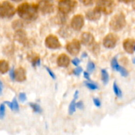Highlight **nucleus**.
Masks as SVG:
<instances>
[{
    "mask_svg": "<svg viewBox=\"0 0 135 135\" xmlns=\"http://www.w3.org/2000/svg\"><path fill=\"white\" fill-rule=\"evenodd\" d=\"M38 5L23 3L17 8V13L22 19L26 21H33L38 17Z\"/></svg>",
    "mask_w": 135,
    "mask_h": 135,
    "instance_id": "f257e3e1",
    "label": "nucleus"
},
{
    "mask_svg": "<svg viewBox=\"0 0 135 135\" xmlns=\"http://www.w3.org/2000/svg\"><path fill=\"white\" fill-rule=\"evenodd\" d=\"M126 25V19L125 15L123 13H119L113 16L109 22V26L113 30L118 32L122 30Z\"/></svg>",
    "mask_w": 135,
    "mask_h": 135,
    "instance_id": "f03ea898",
    "label": "nucleus"
},
{
    "mask_svg": "<svg viewBox=\"0 0 135 135\" xmlns=\"http://www.w3.org/2000/svg\"><path fill=\"white\" fill-rule=\"evenodd\" d=\"M115 6L114 0H97L96 7L98 9L100 12L109 15L113 11Z\"/></svg>",
    "mask_w": 135,
    "mask_h": 135,
    "instance_id": "7ed1b4c3",
    "label": "nucleus"
},
{
    "mask_svg": "<svg viewBox=\"0 0 135 135\" xmlns=\"http://www.w3.org/2000/svg\"><path fill=\"white\" fill-rule=\"evenodd\" d=\"M15 8L9 1H3L0 3V17L11 18L15 14Z\"/></svg>",
    "mask_w": 135,
    "mask_h": 135,
    "instance_id": "20e7f679",
    "label": "nucleus"
},
{
    "mask_svg": "<svg viewBox=\"0 0 135 135\" xmlns=\"http://www.w3.org/2000/svg\"><path fill=\"white\" fill-rule=\"evenodd\" d=\"M76 6L75 0H59L58 9L63 15L68 14L75 9Z\"/></svg>",
    "mask_w": 135,
    "mask_h": 135,
    "instance_id": "39448f33",
    "label": "nucleus"
},
{
    "mask_svg": "<svg viewBox=\"0 0 135 135\" xmlns=\"http://www.w3.org/2000/svg\"><path fill=\"white\" fill-rule=\"evenodd\" d=\"M117 41H118L117 36L113 33H110L104 38L103 44L107 48H113L117 44Z\"/></svg>",
    "mask_w": 135,
    "mask_h": 135,
    "instance_id": "423d86ee",
    "label": "nucleus"
},
{
    "mask_svg": "<svg viewBox=\"0 0 135 135\" xmlns=\"http://www.w3.org/2000/svg\"><path fill=\"white\" fill-rule=\"evenodd\" d=\"M66 48L71 55L75 56L78 55L80 51V44L77 40H73L66 46Z\"/></svg>",
    "mask_w": 135,
    "mask_h": 135,
    "instance_id": "0eeeda50",
    "label": "nucleus"
},
{
    "mask_svg": "<svg viewBox=\"0 0 135 135\" xmlns=\"http://www.w3.org/2000/svg\"><path fill=\"white\" fill-rule=\"evenodd\" d=\"M46 47L50 49H57L61 47V44L59 40L55 36L49 35L45 40Z\"/></svg>",
    "mask_w": 135,
    "mask_h": 135,
    "instance_id": "6e6552de",
    "label": "nucleus"
},
{
    "mask_svg": "<svg viewBox=\"0 0 135 135\" xmlns=\"http://www.w3.org/2000/svg\"><path fill=\"white\" fill-rule=\"evenodd\" d=\"M84 24V17L81 15H76L74 16L71 20V25L73 28L75 30H81Z\"/></svg>",
    "mask_w": 135,
    "mask_h": 135,
    "instance_id": "1a4fd4ad",
    "label": "nucleus"
},
{
    "mask_svg": "<svg viewBox=\"0 0 135 135\" xmlns=\"http://www.w3.org/2000/svg\"><path fill=\"white\" fill-rule=\"evenodd\" d=\"M38 7L44 14H48L54 11V5L50 2V0H42Z\"/></svg>",
    "mask_w": 135,
    "mask_h": 135,
    "instance_id": "9d476101",
    "label": "nucleus"
},
{
    "mask_svg": "<svg viewBox=\"0 0 135 135\" xmlns=\"http://www.w3.org/2000/svg\"><path fill=\"white\" fill-rule=\"evenodd\" d=\"M123 48L128 54H132L134 51L135 40L131 38H127L125 40L123 44Z\"/></svg>",
    "mask_w": 135,
    "mask_h": 135,
    "instance_id": "9b49d317",
    "label": "nucleus"
},
{
    "mask_svg": "<svg viewBox=\"0 0 135 135\" xmlns=\"http://www.w3.org/2000/svg\"><path fill=\"white\" fill-rule=\"evenodd\" d=\"M14 38L17 42H18L19 43H21L23 45H26L28 42L27 37H26V34L24 30H17L15 33Z\"/></svg>",
    "mask_w": 135,
    "mask_h": 135,
    "instance_id": "f8f14e48",
    "label": "nucleus"
},
{
    "mask_svg": "<svg viewBox=\"0 0 135 135\" xmlns=\"http://www.w3.org/2000/svg\"><path fill=\"white\" fill-rule=\"evenodd\" d=\"M86 17L87 19L90 20V21H97V20L100 19V17H101V12L96 7L95 9L88 11L86 14Z\"/></svg>",
    "mask_w": 135,
    "mask_h": 135,
    "instance_id": "ddd939ff",
    "label": "nucleus"
},
{
    "mask_svg": "<svg viewBox=\"0 0 135 135\" xmlns=\"http://www.w3.org/2000/svg\"><path fill=\"white\" fill-rule=\"evenodd\" d=\"M94 42V38L93 35L89 32H84L81 35V42L83 45L89 46Z\"/></svg>",
    "mask_w": 135,
    "mask_h": 135,
    "instance_id": "4468645a",
    "label": "nucleus"
},
{
    "mask_svg": "<svg viewBox=\"0 0 135 135\" xmlns=\"http://www.w3.org/2000/svg\"><path fill=\"white\" fill-rule=\"evenodd\" d=\"M26 79V71L22 67H19L15 71V80L17 82H23Z\"/></svg>",
    "mask_w": 135,
    "mask_h": 135,
    "instance_id": "2eb2a0df",
    "label": "nucleus"
},
{
    "mask_svg": "<svg viewBox=\"0 0 135 135\" xmlns=\"http://www.w3.org/2000/svg\"><path fill=\"white\" fill-rule=\"evenodd\" d=\"M57 65L61 67H67L70 63V59L66 54H61L57 58Z\"/></svg>",
    "mask_w": 135,
    "mask_h": 135,
    "instance_id": "dca6fc26",
    "label": "nucleus"
},
{
    "mask_svg": "<svg viewBox=\"0 0 135 135\" xmlns=\"http://www.w3.org/2000/svg\"><path fill=\"white\" fill-rule=\"evenodd\" d=\"M9 63L5 60H0V73L1 74H5L9 71Z\"/></svg>",
    "mask_w": 135,
    "mask_h": 135,
    "instance_id": "f3484780",
    "label": "nucleus"
},
{
    "mask_svg": "<svg viewBox=\"0 0 135 135\" xmlns=\"http://www.w3.org/2000/svg\"><path fill=\"white\" fill-rule=\"evenodd\" d=\"M102 80L104 84H107L109 82V75L106 70H102Z\"/></svg>",
    "mask_w": 135,
    "mask_h": 135,
    "instance_id": "a211bd4d",
    "label": "nucleus"
},
{
    "mask_svg": "<svg viewBox=\"0 0 135 135\" xmlns=\"http://www.w3.org/2000/svg\"><path fill=\"white\" fill-rule=\"evenodd\" d=\"M112 67L115 71H119L120 69H121V66H120L118 64V61H117V59L116 57H113V59L112 60Z\"/></svg>",
    "mask_w": 135,
    "mask_h": 135,
    "instance_id": "6ab92c4d",
    "label": "nucleus"
},
{
    "mask_svg": "<svg viewBox=\"0 0 135 135\" xmlns=\"http://www.w3.org/2000/svg\"><path fill=\"white\" fill-rule=\"evenodd\" d=\"M113 91H114L115 94L118 98H121V96H122V92H121L119 87L117 86L116 82H114V83H113Z\"/></svg>",
    "mask_w": 135,
    "mask_h": 135,
    "instance_id": "aec40b11",
    "label": "nucleus"
},
{
    "mask_svg": "<svg viewBox=\"0 0 135 135\" xmlns=\"http://www.w3.org/2000/svg\"><path fill=\"white\" fill-rule=\"evenodd\" d=\"M32 58H31V61L32 65L33 67H36V66L40 65V59L39 57L36 56V55H31Z\"/></svg>",
    "mask_w": 135,
    "mask_h": 135,
    "instance_id": "412c9836",
    "label": "nucleus"
},
{
    "mask_svg": "<svg viewBox=\"0 0 135 135\" xmlns=\"http://www.w3.org/2000/svg\"><path fill=\"white\" fill-rule=\"evenodd\" d=\"M76 100L73 99L72 102H71L69 105V113L70 115H73V113H75V110H76V102H75Z\"/></svg>",
    "mask_w": 135,
    "mask_h": 135,
    "instance_id": "4be33fe9",
    "label": "nucleus"
},
{
    "mask_svg": "<svg viewBox=\"0 0 135 135\" xmlns=\"http://www.w3.org/2000/svg\"><path fill=\"white\" fill-rule=\"evenodd\" d=\"M30 106L32 108L33 111H34L35 113H40L41 112H42V109H41L40 106L38 104H35V103H30L29 104Z\"/></svg>",
    "mask_w": 135,
    "mask_h": 135,
    "instance_id": "5701e85b",
    "label": "nucleus"
},
{
    "mask_svg": "<svg viewBox=\"0 0 135 135\" xmlns=\"http://www.w3.org/2000/svg\"><path fill=\"white\" fill-rule=\"evenodd\" d=\"M12 26H13V28L14 29H16L17 30H20L22 27V22L19 20H17V21H14L13 22Z\"/></svg>",
    "mask_w": 135,
    "mask_h": 135,
    "instance_id": "b1692460",
    "label": "nucleus"
},
{
    "mask_svg": "<svg viewBox=\"0 0 135 135\" xmlns=\"http://www.w3.org/2000/svg\"><path fill=\"white\" fill-rule=\"evenodd\" d=\"M85 85L89 89L92 90H96L98 88V86L97 84H94V83H89V82H85Z\"/></svg>",
    "mask_w": 135,
    "mask_h": 135,
    "instance_id": "393cba45",
    "label": "nucleus"
},
{
    "mask_svg": "<svg viewBox=\"0 0 135 135\" xmlns=\"http://www.w3.org/2000/svg\"><path fill=\"white\" fill-rule=\"evenodd\" d=\"M5 106L4 104L0 105V119H3L5 117Z\"/></svg>",
    "mask_w": 135,
    "mask_h": 135,
    "instance_id": "a878e982",
    "label": "nucleus"
},
{
    "mask_svg": "<svg viewBox=\"0 0 135 135\" xmlns=\"http://www.w3.org/2000/svg\"><path fill=\"white\" fill-rule=\"evenodd\" d=\"M12 104H13V111L18 112L19 110V106H18V102H17L16 98L13 99V102H12Z\"/></svg>",
    "mask_w": 135,
    "mask_h": 135,
    "instance_id": "bb28decb",
    "label": "nucleus"
},
{
    "mask_svg": "<svg viewBox=\"0 0 135 135\" xmlns=\"http://www.w3.org/2000/svg\"><path fill=\"white\" fill-rule=\"evenodd\" d=\"M95 69V65L92 61H89L87 65V70L88 72H92Z\"/></svg>",
    "mask_w": 135,
    "mask_h": 135,
    "instance_id": "cd10ccee",
    "label": "nucleus"
},
{
    "mask_svg": "<svg viewBox=\"0 0 135 135\" xmlns=\"http://www.w3.org/2000/svg\"><path fill=\"white\" fill-rule=\"evenodd\" d=\"M119 72L121 73V75H122L123 76H127L128 75H129V73H128V71L123 67H121V69H120V71H119Z\"/></svg>",
    "mask_w": 135,
    "mask_h": 135,
    "instance_id": "c85d7f7f",
    "label": "nucleus"
},
{
    "mask_svg": "<svg viewBox=\"0 0 135 135\" xmlns=\"http://www.w3.org/2000/svg\"><path fill=\"white\" fill-rule=\"evenodd\" d=\"M18 98H19L20 101L22 102H24L26 100V94L24 93V92H21V93H20L19 95H18Z\"/></svg>",
    "mask_w": 135,
    "mask_h": 135,
    "instance_id": "c756f323",
    "label": "nucleus"
},
{
    "mask_svg": "<svg viewBox=\"0 0 135 135\" xmlns=\"http://www.w3.org/2000/svg\"><path fill=\"white\" fill-rule=\"evenodd\" d=\"M82 71H83V69H82V67H76V68L74 70L73 73L74 75H75L76 76H79V75H80V74L81 73Z\"/></svg>",
    "mask_w": 135,
    "mask_h": 135,
    "instance_id": "7c9ffc66",
    "label": "nucleus"
},
{
    "mask_svg": "<svg viewBox=\"0 0 135 135\" xmlns=\"http://www.w3.org/2000/svg\"><path fill=\"white\" fill-rule=\"evenodd\" d=\"M80 1L84 5H90L93 4L94 0H80Z\"/></svg>",
    "mask_w": 135,
    "mask_h": 135,
    "instance_id": "2f4dec72",
    "label": "nucleus"
},
{
    "mask_svg": "<svg viewBox=\"0 0 135 135\" xmlns=\"http://www.w3.org/2000/svg\"><path fill=\"white\" fill-rule=\"evenodd\" d=\"M46 71H47V73H49V75H50V76H51V77L52 78V79H55L56 76H55V74H54V73H53L52 71H51V70L50 69V68H49V67H46Z\"/></svg>",
    "mask_w": 135,
    "mask_h": 135,
    "instance_id": "473e14b6",
    "label": "nucleus"
},
{
    "mask_svg": "<svg viewBox=\"0 0 135 135\" xmlns=\"http://www.w3.org/2000/svg\"><path fill=\"white\" fill-rule=\"evenodd\" d=\"M15 70L14 69L12 68L10 70V72H9V76H10L11 80H15Z\"/></svg>",
    "mask_w": 135,
    "mask_h": 135,
    "instance_id": "72a5a7b5",
    "label": "nucleus"
},
{
    "mask_svg": "<svg viewBox=\"0 0 135 135\" xmlns=\"http://www.w3.org/2000/svg\"><path fill=\"white\" fill-rule=\"evenodd\" d=\"M93 102L94 103L95 105L97 107H100L101 105V102H100V100L98 98H94L93 99Z\"/></svg>",
    "mask_w": 135,
    "mask_h": 135,
    "instance_id": "f704fd0d",
    "label": "nucleus"
},
{
    "mask_svg": "<svg viewBox=\"0 0 135 135\" xmlns=\"http://www.w3.org/2000/svg\"><path fill=\"white\" fill-rule=\"evenodd\" d=\"M76 106L79 109H83V108H84V104H83V102L82 101H80L78 103H76Z\"/></svg>",
    "mask_w": 135,
    "mask_h": 135,
    "instance_id": "c9c22d12",
    "label": "nucleus"
},
{
    "mask_svg": "<svg viewBox=\"0 0 135 135\" xmlns=\"http://www.w3.org/2000/svg\"><path fill=\"white\" fill-rule=\"evenodd\" d=\"M80 59H78V58H75V59H73V60L72 61V63L75 66H78L79 65V63H80Z\"/></svg>",
    "mask_w": 135,
    "mask_h": 135,
    "instance_id": "e433bc0d",
    "label": "nucleus"
},
{
    "mask_svg": "<svg viewBox=\"0 0 135 135\" xmlns=\"http://www.w3.org/2000/svg\"><path fill=\"white\" fill-rule=\"evenodd\" d=\"M4 104H7V105L8 106H9V108H11V110H13V104H12V102L6 101V102H4Z\"/></svg>",
    "mask_w": 135,
    "mask_h": 135,
    "instance_id": "4c0bfd02",
    "label": "nucleus"
},
{
    "mask_svg": "<svg viewBox=\"0 0 135 135\" xmlns=\"http://www.w3.org/2000/svg\"><path fill=\"white\" fill-rule=\"evenodd\" d=\"M84 76L85 79H86L87 80H90V75L89 73L88 72H84Z\"/></svg>",
    "mask_w": 135,
    "mask_h": 135,
    "instance_id": "58836bf2",
    "label": "nucleus"
},
{
    "mask_svg": "<svg viewBox=\"0 0 135 135\" xmlns=\"http://www.w3.org/2000/svg\"><path fill=\"white\" fill-rule=\"evenodd\" d=\"M74 96H75V98H74V99H75V100H76V99L78 98V97H79V91L76 90V92H75Z\"/></svg>",
    "mask_w": 135,
    "mask_h": 135,
    "instance_id": "ea45409f",
    "label": "nucleus"
},
{
    "mask_svg": "<svg viewBox=\"0 0 135 135\" xmlns=\"http://www.w3.org/2000/svg\"><path fill=\"white\" fill-rule=\"evenodd\" d=\"M119 1H123V2H124V3H129V2H131V1H133V0H119Z\"/></svg>",
    "mask_w": 135,
    "mask_h": 135,
    "instance_id": "a19ab883",
    "label": "nucleus"
},
{
    "mask_svg": "<svg viewBox=\"0 0 135 135\" xmlns=\"http://www.w3.org/2000/svg\"><path fill=\"white\" fill-rule=\"evenodd\" d=\"M1 93H2V84L0 82V95L1 94Z\"/></svg>",
    "mask_w": 135,
    "mask_h": 135,
    "instance_id": "79ce46f5",
    "label": "nucleus"
},
{
    "mask_svg": "<svg viewBox=\"0 0 135 135\" xmlns=\"http://www.w3.org/2000/svg\"><path fill=\"white\" fill-rule=\"evenodd\" d=\"M87 57V54H86V53L84 52V54L82 55V57Z\"/></svg>",
    "mask_w": 135,
    "mask_h": 135,
    "instance_id": "37998d69",
    "label": "nucleus"
},
{
    "mask_svg": "<svg viewBox=\"0 0 135 135\" xmlns=\"http://www.w3.org/2000/svg\"><path fill=\"white\" fill-rule=\"evenodd\" d=\"M133 9H134V11H135V1H134V2H133Z\"/></svg>",
    "mask_w": 135,
    "mask_h": 135,
    "instance_id": "c03bdc74",
    "label": "nucleus"
},
{
    "mask_svg": "<svg viewBox=\"0 0 135 135\" xmlns=\"http://www.w3.org/2000/svg\"><path fill=\"white\" fill-rule=\"evenodd\" d=\"M12 1H16V2H18V1H21V0H12Z\"/></svg>",
    "mask_w": 135,
    "mask_h": 135,
    "instance_id": "a18cd8bd",
    "label": "nucleus"
},
{
    "mask_svg": "<svg viewBox=\"0 0 135 135\" xmlns=\"http://www.w3.org/2000/svg\"><path fill=\"white\" fill-rule=\"evenodd\" d=\"M133 63H134V64H135V57L133 59Z\"/></svg>",
    "mask_w": 135,
    "mask_h": 135,
    "instance_id": "49530a36",
    "label": "nucleus"
},
{
    "mask_svg": "<svg viewBox=\"0 0 135 135\" xmlns=\"http://www.w3.org/2000/svg\"><path fill=\"white\" fill-rule=\"evenodd\" d=\"M134 51H135V46H134Z\"/></svg>",
    "mask_w": 135,
    "mask_h": 135,
    "instance_id": "de8ad7c7",
    "label": "nucleus"
}]
</instances>
